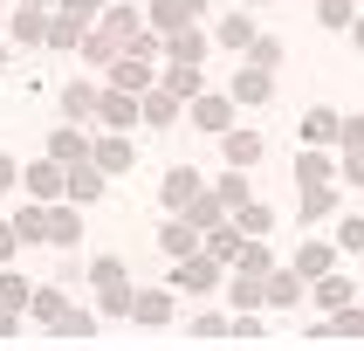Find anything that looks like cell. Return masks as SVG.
<instances>
[{
    "label": "cell",
    "instance_id": "cell-16",
    "mask_svg": "<svg viewBox=\"0 0 364 351\" xmlns=\"http://www.w3.org/2000/svg\"><path fill=\"white\" fill-rule=\"evenodd\" d=\"M62 172H69V165H55V159H41V165H28V186H35L41 200H55V193H62Z\"/></svg>",
    "mask_w": 364,
    "mask_h": 351
},
{
    "label": "cell",
    "instance_id": "cell-5",
    "mask_svg": "<svg viewBox=\"0 0 364 351\" xmlns=\"http://www.w3.org/2000/svg\"><path fill=\"white\" fill-rule=\"evenodd\" d=\"M159 248L172 255V262H186V255H200V227H193V221H165Z\"/></svg>",
    "mask_w": 364,
    "mask_h": 351
},
{
    "label": "cell",
    "instance_id": "cell-27",
    "mask_svg": "<svg viewBox=\"0 0 364 351\" xmlns=\"http://www.w3.org/2000/svg\"><path fill=\"white\" fill-rule=\"evenodd\" d=\"M82 35H90V28H82V21H48V41H55V48H82Z\"/></svg>",
    "mask_w": 364,
    "mask_h": 351
},
{
    "label": "cell",
    "instance_id": "cell-48",
    "mask_svg": "<svg viewBox=\"0 0 364 351\" xmlns=\"http://www.w3.org/2000/svg\"><path fill=\"white\" fill-rule=\"evenodd\" d=\"M350 35H358V48H364V21H350Z\"/></svg>",
    "mask_w": 364,
    "mask_h": 351
},
{
    "label": "cell",
    "instance_id": "cell-45",
    "mask_svg": "<svg viewBox=\"0 0 364 351\" xmlns=\"http://www.w3.org/2000/svg\"><path fill=\"white\" fill-rule=\"evenodd\" d=\"M337 138H344V145H364V117H350L344 131H337Z\"/></svg>",
    "mask_w": 364,
    "mask_h": 351
},
{
    "label": "cell",
    "instance_id": "cell-30",
    "mask_svg": "<svg viewBox=\"0 0 364 351\" xmlns=\"http://www.w3.org/2000/svg\"><path fill=\"white\" fill-rule=\"evenodd\" d=\"M138 110H144V117H151V124H172V110H179V97H172V90H165V83H159V97H144Z\"/></svg>",
    "mask_w": 364,
    "mask_h": 351
},
{
    "label": "cell",
    "instance_id": "cell-42",
    "mask_svg": "<svg viewBox=\"0 0 364 351\" xmlns=\"http://www.w3.org/2000/svg\"><path fill=\"white\" fill-rule=\"evenodd\" d=\"M62 14L69 21H97V0H62Z\"/></svg>",
    "mask_w": 364,
    "mask_h": 351
},
{
    "label": "cell",
    "instance_id": "cell-17",
    "mask_svg": "<svg viewBox=\"0 0 364 351\" xmlns=\"http://www.w3.org/2000/svg\"><path fill=\"white\" fill-rule=\"evenodd\" d=\"M268 303H303V276H289V268H275V276H268Z\"/></svg>",
    "mask_w": 364,
    "mask_h": 351
},
{
    "label": "cell",
    "instance_id": "cell-10",
    "mask_svg": "<svg viewBox=\"0 0 364 351\" xmlns=\"http://www.w3.org/2000/svg\"><path fill=\"white\" fill-rule=\"evenodd\" d=\"M165 90H172L179 103H193L206 90V83H200V62H172V69H165Z\"/></svg>",
    "mask_w": 364,
    "mask_h": 351
},
{
    "label": "cell",
    "instance_id": "cell-28",
    "mask_svg": "<svg viewBox=\"0 0 364 351\" xmlns=\"http://www.w3.org/2000/svg\"><path fill=\"white\" fill-rule=\"evenodd\" d=\"M151 21L172 35V28H186V21H193V7H186V0H159V7H151Z\"/></svg>",
    "mask_w": 364,
    "mask_h": 351
},
{
    "label": "cell",
    "instance_id": "cell-32",
    "mask_svg": "<svg viewBox=\"0 0 364 351\" xmlns=\"http://www.w3.org/2000/svg\"><path fill=\"white\" fill-rule=\"evenodd\" d=\"M55 330H62V337H90V330H97V317H90V310H62Z\"/></svg>",
    "mask_w": 364,
    "mask_h": 351
},
{
    "label": "cell",
    "instance_id": "cell-46",
    "mask_svg": "<svg viewBox=\"0 0 364 351\" xmlns=\"http://www.w3.org/2000/svg\"><path fill=\"white\" fill-rule=\"evenodd\" d=\"M0 337H14V310L0 303Z\"/></svg>",
    "mask_w": 364,
    "mask_h": 351
},
{
    "label": "cell",
    "instance_id": "cell-20",
    "mask_svg": "<svg viewBox=\"0 0 364 351\" xmlns=\"http://www.w3.org/2000/svg\"><path fill=\"white\" fill-rule=\"evenodd\" d=\"M14 234H21V241H48V214H41V206H21V214H14Z\"/></svg>",
    "mask_w": 364,
    "mask_h": 351
},
{
    "label": "cell",
    "instance_id": "cell-35",
    "mask_svg": "<svg viewBox=\"0 0 364 351\" xmlns=\"http://www.w3.org/2000/svg\"><path fill=\"white\" fill-rule=\"evenodd\" d=\"M213 193H220V200H227V206H241V200H247V179H241V165H234V172H227V179H220V186H213Z\"/></svg>",
    "mask_w": 364,
    "mask_h": 351
},
{
    "label": "cell",
    "instance_id": "cell-44",
    "mask_svg": "<svg viewBox=\"0 0 364 351\" xmlns=\"http://www.w3.org/2000/svg\"><path fill=\"white\" fill-rule=\"evenodd\" d=\"M14 248H21V234H14V221H7V227H0V262H7Z\"/></svg>",
    "mask_w": 364,
    "mask_h": 351
},
{
    "label": "cell",
    "instance_id": "cell-9",
    "mask_svg": "<svg viewBox=\"0 0 364 351\" xmlns=\"http://www.w3.org/2000/svg\"><path fill=\"white\" fill-rule=\"evenodd\" d=\"M172 283L193 289V296H200V289H213V255H186V262L172 268Z\"/></svg>",
    "mask_w": 364,
    "mask_h": 351
},
{
    "label": "cell",
    "instance_id": "cell-13",
    "mask_svg": "<svg viewBox=\"0 0 364 351\" xmlns=\"http://www.w3.org/2000/svg\"><path fill=\"white\" fill-rule=\"evenodd\" d=\"M110 83H117V90H131V97H138V90H151V69H144L138 56H117V69H110Z\"/></svg>",
    "mask_w": 364,
    "mask_h": 351
},
{
    "label": "cell",
    "instance_id": "cell-19",
    "mask_svg": "<svg viewBox=\"0 0 364 351\" xmlns=\"http://www.w3.org/2000/svg\"><path fill=\"white\" fill-rule=\"evenodd\" d=\"M48 241H55V248H76V241H82V221L55 206V214H48Z\"/></svg>",
    "mask_w": 364,
    "mask_h": 351
},
{
    "label": "cell",
    "instance_id": "cell-4",
    "mask_svg": "<svg viewBox=\"0 0 364 351\" xmlns=\"http://www.w3.org/2000/svg\"><path fill=\"white\" fill-rule=\"evenodd\" d=\"M103 179H110L103 165L76 159V165H69V172H62V193H69V200H90V193H103Z\"/></svg>",
    "mask_w": 364,
    "mask_h": 351
},
{
    "label": "cell",
    "instance_id": "cell-34",
    "mask_svg": "<svg viewBox=\"0 0 364 351\" xmlns=\"http://www.w3.org/2000/svg\"><path fill=\"white\" fill-rule=\"evenodd\" d=\"M262 296H268V289L255 283V276H234V310H255Z\"/></svg>",
    "mask_w": 364,
    "mask_h": 351
},
{
    "label": "cell",
    "instance_id": "cell-21",
    "mask_svg": "<svg viewBox=\"0 0 364 351\" xmlns=\"http://www.w3.org/2000/svg\"><path fill=\"white\" fill-rule=\"evenodd\" d=\"M28 303H35V317H41V324L55 330V317H62V310H69V296H62V289H35Z\"/></svg>",
    "mask_w": 364,
    "mask_h": 351
},
{
    "label": "cell",
    "instance_id": "cell-36",
    "mask_svg": "<svg viewBox=\"0 0 364 351\" xmlns=\"http://www.w3.org/2000/svg\"><path fill=\"white\" fill-rule=\"evenodd\" d=\"M90 276H97V289H103V283H124V262H117V255H97Z\"/></svg>",
    "mask_w": 364,
    "mask_h": 351
},
{
    "label": "cell",
    "instance_id": "cell-11",
    "mask_svg": "<svg viewBox=\"0 0 364 351\" xmlns=\"http://www.w3.org/2000/svg\"><path fill=\"white\" fill-rule=\"evenodd\" d=\"M131 317H138V324H165V317H172V296H165V289H138V296H131Z\"/></svg>",
    "mask_w": 364,
    "mask_h": 351
},
{
    "label": "cell",
    "instance_id": "cell-39",
    "mask_svg": "<svg viewBox=\"0 0 364 351\" xmlns=\"http://www.w3.org/2000/svg\"><path fill=\"white\" fill-rule=\"evenodd\" d=\"M275 56H282V48H275V41H262V35L247 41V62H262V69H275Z\"/></svg>",
    "mask_w": 364,
    "mask_h": 351
},
{
    "label": "cell",
    "instance_id": "cell-38",
    "mask_svg": "<svg viewBox=\"0 0 364 351\" xmlns=\"http://www.w3.org/2000/svg\"><path fill=\"white\" fill-rule=\"evenodd\" d=\"M28 296H35V289H28V283H14V276H0V303H7V310H21V303H28Z\"/></svg>",
    "mask_w": 364,
    "mask_h": 351
},
{
    "label": "cell",
    "instance_id": "cell-12",
    "mask_svg": "<svg viewBox=\"0 0 364 351\" xmlns=\"http://www.w3.org/2000/svg\"><path fill=\"white\" fill-rule=\"evenodd\" d=\"M330 262H337V248H330V241L296 248V276H303V283H309V276H330Z\"/></svg>",
    "mask_w": 364,
    "mask_h": 351
},
{
    "label": "cell",
    "instance_id": "cell-29",
    "mask_svg": "<svg viewBox=\"0 0 364 351\" xmlns=\"http://www.w3.org/2000/svg\"><path fill=\"white\" fill-rule=\"evenodd\" d=\"M234 221H241V227H247V234H268V206H262V200H255V193H247V200H241V206H234Z\"/></svg>",
    "mask_w": 364,
    "mask_h": 351
},
{
    "label": "cell",
    "instance_id": "cell-7",
    "mask_svg": "<svg viewBox=\"0 0 364 351\" xmlns=\"http://www.w3.org/2000/svg\"><path fill=\"white\" fill-rule=\"evenodd\" d=\"M48 159H55V165H76V159H90V138H82L76 124H62L55 138H48Z\"/></svg>",
    "mask_w": 364,
    "mask_h": 351
},
{
    "label": "cell",
    "instance_id": "cell-23",
    "mask_svg": "<svg viewBox=\"0 0 364 351\" xmlns=\"http://www.w3.org/2000/svg\"><path fill=\"white\" fill-rule=\"evenodd\" d=\"M330 206H337V193H330L323 179H309V193H303V221H323Z\"/></svg>",
    "mask_w": 364,
    "mask_h": 351
},
{
    "label": "cell",
    "instance_id": "cell-47",
    "mask_svg": "<svg viewBox=\"0 0 364 351\" xmlns=\"http://www.w3.org/2000/svg\"><path fill=\"white\" fill-rule=\"evenodd\" d=\"M0 186H14V165H7V159H0Z\"/></svg>",
    "mask_w": 364,
    "mask_h": 351
},
{
    "label": "cell",
    "instance_id": "cell-31",
    "mask_svg": "<svg viewBox=\"0 0 364 351\" xmlns=\"http://www.w3.org/2000/svg\"><path fill=\"white\" fill-rule=\"evenodd\" d=\"M234 262H241L247 276H268V268H275V255H268L262 241H241V255H234Z\"/></svg>",
    "mask_w": 364,
    "mask_h": 351
},
{
    "label": "cell",
    "instance_id": "cell-40",
    "mask_svg": "<svg viewBox=\"0 0 364 351\" xmlns=\"http://www.w3.org/2000/svg\"><path fill=\"white\" fill-rule=\"evenodd\" d=\"M296 172H303V179H323L330 159H323V152H303V159H296Z\"/></svg>",
    "mask_w": 364,
    "mask_h": 351
},
{
    "label": "cell",
    "instance_id": "cell-24",
    "mask_svg": "<svg viewBox=\"0 0 364 351\" xmlns=\"http://www.w3.org/2000/svg\"><path fill=\"white\" fill-rule=\"evenodd\" d=\"M337 131H344V124L330 117V110H309V117H303V138H309V145H330Z\"/></svg>",
    "mask_w": 364,
    "mask_h": 351
},
{
    "label": "cell",
    "instance_id": "cell-3",
    "mask_svg": "<svg viewBox=\"0 0 364 351\" xmlns=\"http://www.w3.org/2000/svg\"><path fill=\"white\" fill-rule=\"evenodd\" d=\"M262 35V28H255V21H247V7H234V14H220V28H213V41H220V48H234V56H247V41Z\"/></svg>",
    "mask_w": 364,
    "mask_h": 351
},
{
    "label": "cell",
    "instance_id": "cell-37",
    "mask_svg": "<svg viewBox=\"0 0 364 351\" xmlns=\"http://www.w3.org/2000/svg\"><path fill=\"white\" fill-rule=\"evenodd\" d=\"M14 41H48V28H41V14H14Z\"/></svg>",
    "mask_w": 364,
    "mask_h": 351
},
{
    "label": "cell",
    "instance_id": "cell-6",
    "mask_svg": "<svg viewBox=\"0 0 364 351\" xmlns=\"http://www.w3.org/2000/svg\"><path fill=\"white\" fill-rule=\"evenodd\" d=\"M165 56H172V62H200V56H206V35L186 21V28H172V35H165Z\"/></svg>",
    "mask_w": 364,
    "mask_h": 351
},
{
    "label": "cell",
    "instance_id": "cell-25",
    "mask_svg": "<svg viewBox=\"0 0 364 351\" xmlns=\"http://www.w3.org/2000/svg\"><path fill=\"white\" fill-rule=\"evenodd\" d=\"M131 159H138V152H131L124 138H103V145H97V165H103V172H124Z\"/></svg>",
    "mask_w": 364,
    "mask_h": 351
},
{
    "label": "cell",
    "instance_id": "cell-18",
    "mask_svg": "<svg viewBox=\"0 0 364 351\" xmlns=\"http://www.w3.org/2000/svg\"><path fill=\"white\" fill-rule=\"evenodd\" d=\"M97 110L110 124H131V117H138V97H131V90H110V97H97Z\"/></svg>",
    "mask_w": 364,
    "mask_h": 351
},
{
    "label": "cell",
    "instance_id": "cell-14",
    "mask_svg": "<svg viewBox=\"0 0 364 351\" xmlns=\"http://www.w3.org/2000/svg\"><path fill=\"white\" fill-rule=\"evenodd\" d=\"M193 117H200L206 131H227V117H234V97H193Z\"/></svg>",
    "mask_w": 364,
    "mask_h": 351
},
{
    "label": "cell",
    "instance_id": "cell-49",
    "mask_svg": "<svg viewBox=\"0 0 364 351\" xmlns=\"http://www.w3.org/2000/svg\"><path fill=\"white\" fill-rule=\"evenodd\" d=\"M186 7H193V14H200V7H206V0H186Z\"/></svg>",
    "mask_w": 364,
    "mask_h": 351
},
{
    "label": "cell",
    "instance_id": "cell-41",
    "mask_svg": "<svg viewBox=\"0 0 364 351\" xmlns=\"http://www.w3.org/2000/svg\"><path fill=\"white\" fill-rule=\"evenodd\" d=\"M323 28H350V0H323Z\"/></svg>",
    "mask_w": 364,
    "mask_h": 351
},
{
    "label": "cell",
    "instance_id": "cell-33",
    "mask_svg": "<svg viewBox=\"0 0 364 351\" xmlns=\"http://www.w3.org/2000/svg\"><path fill=\"white\" fill-rule=\"evenodd\" d=\"M316 303L344 310V303H350V283H344V276H323V283H316Z\"/></svg>",
    "mask_w": 364,
    "mask_h": 351
},
{
    "label": "cell",
    "instance_id": "cell-22",
    "mask_svg": "<svg viewBox=\"0 0 364 351\" xmlns=\"http://www.w3.org/2000/svg\"><path fill=\"white\" fill-rule=\"evenodd\" d=\"M220 193H200V200H186V221H193V227H213V221H220Z\"/></svg>",
    "mask_w": 364,
    "mask_h": 351
},
{
    "label": "cell",
    "instance_id": "cell-43",
    "mask_svg": "<svg viewBox=\"0 0 364 351\" xmlns=\"http://www.w3.org/2000/svg\"><path fill=\"white\" fill-rule=\"evenodd\" d=\"M337 241H344V248H364V221H344V227H337Z\"/></svg>",
    "mask_w": 364,
    "mask_h": 351
},
{
    "label": "cell",
    "instance_id": "cell-15",
    "mask_svg": "<svg viewBox=\"0 0 364 351\" xmlns=\"http://www.w3.org/2000/svg\"><path fill=\"white\" fill-rule=\"evenodd\" d=\"M206 255H213V262H234V255H241V221H234V227H213V234H206Z\"/></svg>",
    "mask_w": 364,
    "mask_h": 351
},
{
    "label": "cell",
    "instance_id": "cell-2",
    "mask_svg": "<svg viewBox=\"0 0 364 351\" xmlns=\"http://www.w3.org/2000/svg\"><path fill=\"white\" fill-rule=\"evenodd\" d=\"M227 97L234 103H268L275 90H268V69L262 62H247V69H234V83H227Z\"/></svg>",
    "mask_w": 364,
    "mask_h": 351
},
{
    "label": "cell",
    "instance_id": "cell-26",
    "mask_svg": "<svg viewBox=\"0 0 364 351\" xmlns=\"http://www.w3.org/2000/svg\"><path fill=\"white\" fill-rule=\"evenodd\" d=\"M62 110H69V117H90V110H97V90H90V83H69V90H62Z\"/></svg>",
    "mask_w": 364,
    "mask_h": 351
},
{
    "label": "cell",
    "instance_id": "cell-1",
    "mask_svg": "<svg viewBox=\"0 0 364 351\" xmlns=\"http://www.w3.org/2000/svg\"><path fill=\"white\" fill-rule=\"evenodd\" d=\"M206 186H200V172H193V165H172V172H165V193L159 200L172 206V214H186V200H200Z\"/></svg>",
    "mask_w": 364,
    "mask_h": 351
},
{
    "label": "cell",
    "instance_id": "cell-50",
    "mask_svg": "<svg viewBox=\"0 0 364 351\" xmlns=\"http://www.w3.org/2000/svg\"><path fill=\"white\" fill-rule=\"evenodd\" d=\"M35 7H48V0H35Z\"/></svg>",
    "mask_w": 364,
    "mask_h": 351
},
{
    "label": "cell",
    "instance_id": "cell-8",
    "mask_svg": "<svg viewBox=\"0 0 364 351\" xmlns=\"http://www.w3.org/2000/svg\"><path fill=\"white\" fill-rule=\"evenodd\" d=\"M220 152H227V165H241V172H247V165L262 159V131H227Z\"/></svg>",
    "mask_w": 364,
    "mask_h": 351
}]
</instances>
